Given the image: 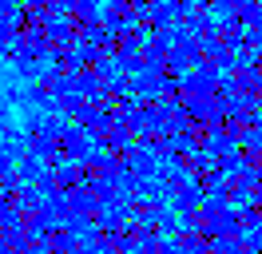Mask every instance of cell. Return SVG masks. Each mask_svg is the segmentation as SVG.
Here are the masks:
<instances>
[{
  "label": "cell",
  "mask_w": 262,
  "mask_h": 254,
  "mask_svg": "<svg viewBox=\"0 0 262 254\" xmlns=\"http://www.w3.org/2000/svg\"><path fill=\"white\" fill-rule=\"evenodd\" d=\"M119 68L123 72H143V56L139 52H119Z\"/></svg>",
  "instance_id": "3957f363"
},
{
  "label": "cell",
  "mask_w": 262,
  "mask_h": 254,
  "mask_svg": "<svg viewBox=\"0 0 262 254\" xmlns=\"http://www.w3.org/2000/svg\"><path fill=\"white\" fill-rule=\"evenodd\" d=\"M76 12H80L83 20H96V16H99V4H96V0H76Z\"/></svg>",
  "instance_id": "277c9868"
},
{
  "label": "cell",
  "mask_w": 262,
  "mask_h": 254,
  "mask_svg": "<svg viewBox=\"0 0 262 254\" xmlns=\"http://www.w3.org/2000/svg\"><path fill=\"white\" fill-rule=\"evenodd\" d=\"M40 175H44V167L36 163V155L20 163V179H24V183H40Z\"/></svg>",
  "instance_id": "7a4b0ae2"
},
{
  "label": "cell",
  "mask_w": 262,
  "mask_h": 254,
  "mask_svg": "<svg viewBox=\"0 0 262 254\" xmlns=\"http://www.w3.org/2000/svg\"><path fill=\"white\" fill-rule=\"evenodd\" d=\"M219 79H223V72L214 64H199V68L179 76V88H183V95H211L219 88Z\"/></svg>",
  "instance_id": "6da1fadb"
}]
</instances>
